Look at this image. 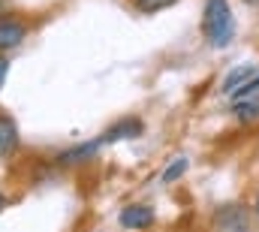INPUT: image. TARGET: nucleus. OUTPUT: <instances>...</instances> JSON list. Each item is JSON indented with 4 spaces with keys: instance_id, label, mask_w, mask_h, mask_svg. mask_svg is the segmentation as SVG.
<instances>
[{
    "instance_id": "obj_1",
    "label": "nucleus",
    "mask_w": 259,
    "mask_h": 232,
    "mask_svg": "<svg viewBox=\"0 0 259 232\" xmlns=\"http://www.w3.org/2000/svg\"><path fill=\"white\" fill-rule=\"evenodd\" d=\"M202 36L211 49H226L235 36V15L229 0H205L202 9Z\"/></svg>"
},
{
    "instance_id": "obj_2",
    "label": "nucleus",
    "mask_w": 259,
    "mask_h": 232,
    "mask_svg": "<svg viewBox=\"0 0 259 232\" xmlns=\"http://www.w3.org/2000/svg\"><path fill=\"white\" fill-rule=\"evenodd\" d=\"M250 223H253L250 208L241 202H229V205L217 208L214 220H211V226L217 232H250Z\"/></svg>"
},
{
    "instance_id": "obj_3",
    "label": "nucleus",
    "mask_w": 259,
    "mask_h": 232,
    "mask_svg": "<svg viewBox=\"0 0 259 232\" xmlns=\"http://www.w3.org/2000/svg\"><path fill=\"white\" fill-rule=\"evenodd\" d=\"M27 36V21L18 15H0V52L21 46Z\"/></svg>"
},
{
    "instance_id": "obj_4",
    "label": "nucleus",
    "mask_w": 259,
    "mask_h": 232,
    "mask_svg": "<svg viewBox=\"0 0 259 232\" xmlns=\"http://www.w3.org/2000/svg\"><path fill=\"white\" fill-rule=\"evenodd\" d=\"M142 133H145V124H142L139 118H124V121H118V124H112V127L106 130L103 142L112 145V142H121V139H139Z\"/></svg>"
},
{
    "instance_id": "obj_5",
    "label": "nucleus",
    "mask_w": 259,
    "mask_h": 232,
    "mask_svg": "<svg viewBox=\"0 0 259 232\" xmlns=\"http://www.w3.org/2000/svg\"><path fill=\"white\" fill-rule=\"evenodd\" d=\"M103 145H106V142H103V136H100V139H94V142L75 145V148H69V151H64V154L58 157V163H61V166H75V163H84V160H91V157H94Z\"/></svg>"
},
{
    "instance_id": "obj_6",
    "label": "nucleus",
    "mask_w": 259,
    "mask_h": 232,
    "mask_svg": "<svg viewBox=\"0 0 259 232\" xmlns=\"http://www.w3.org/2000/svg\"><path fill=\"white\" fill-rule=\"evenodd\" d=\"M154 223V211L148 205H130L121 211V226L127 229H148Z\"/></svg>"
},
{
    "instance_id": "obj_7",
    "label": "nucleus",
    "mask_w": 259,
    "mask_h": 232,
    "mask_svg": "<svg viewBox=\"0 0 259 232\" xmlns=\"http://www.w3.org/2000/svg\"><path fill=\"white\" fill-rule=\"evenodd\" d=\"M18 148V127L9 115H0V157H9Z\"/></svg>"
},
{
    "instance_id": "obj_8",
    "label": "nucleus",
    "mask_w": 259,
    "mask_h": 232,
    "mask_svg": "<svg viewBox=\"0 0 259 232\" xmlns=\"http://www.w3.org/2000/svg\"><path fill=\"white\" fill-rule=\"evenodd\" d=\"M253 75H256V66H253V63H241V66H235V69L223 79V94H229V97H232V94H235L244 82H250Z\"/></svg>"
},
{
    "instance_id": "obj_9",
    "label": "nucleus",
    "mask_w": 259,
    "mask_h": 232,
    "mask_svg": "<svg viewBox=\"0 0 259 232\" xmlns=\"http://www.w3.org/2000/svg\"><path fill=\"white\" fill-rule=\"evenodd\" d=\"M232 115L238 118L241 124H250V121H256L259 118V97H241L235 106H232Z\"/></svg>"
},
{
    "instance_id": "obj_10",
    "label": "nucleus",
    "mask_w": 259,
    "mask_h": 232,
    "mask_svg": "<svg viewBox=\"0 0 259 232\" xmlns=\"http://www.w3.org/2000/svg\"><path fill=\"white\" fill-rule=\"evenodd\" d=\"M142 12H160V9H169L172 3H178V0H133Z\"/></svg>"
},
{
    "instance_id": "obj_11",
    "label": "nucleus",
    "mask_w": 259,
    "mask_h": 232,
    "mask_svg": "<svg viewBox=\"0 0 259 232\" xmlns=\"http://www.w3.org/2000/svg\"><path fill=\"white\" fill-rule=\"evenodd\" d=\"M184 172H187V160L181 157V160H175V163H172V166L163 172V181H166V184H172V181H178Z\"/></svg>"
},
{
    "instance_id": "obj_12",
    "label": "nucleus",
    "mask_w": 259,
    "mask_h": 232,
    "mask_svg": "<svg viewBox=\"0 0 259 232\" xmlns=\"http://www.w3.org/2000/svg\"><path fill=\"white\" fill-rule=\"evenodd\" d=\"M6 75H9V58H3V55H0V88H3Z\"/></svg>"
},
{
    "instance_id": "obj_13",
    "label": "nucleus",
    "mask_w": 259,
    "mask_h": 232,
    "mask_svg": "<svg viewBox=\"0 0 259 232\" xmlns=\"http://www.w3.org/2000/svg\"><path fill=\"white\" fill-rule=\"evenodd\" d=\"M6 6H9V0H0V12H3V9H6Z\"/></svg>"
},
{
    "instance_id": "obj_14",
    "label": "nucleus",
    "mask_w": 259,
    "mask_h": 232,
    "mask_svg": "<svg viewBox=\"0 0 259 232\" xmlns=\"http://www.w3.org/2000/svg\"><path fill=\"white\" fill-rule=\"evenodd\" d=\"M3 205H6V196H3V193H0V211H3Z\"/></svg>"
},
{
    "instance_id": "obj_15",
    "label": "nucleus",
    "mask_w": 259,
    "mask_h": 232,
    "mask_svg": "<svg viewBox=\"0 0 259 232\" xmlns=\"http://www.w3.org/2000/svg\"><path fill=\"white\" fill-rule=\"evenodd\" d=\"M256 214H259V196H256Z\"/></svg>"
},
{
    "instance_id": "obj_16",
    "label": "nucleus",
    "mask_w": 259,
    "mask_h": 232,
    "mask_svg": "<svg viewBox=\"0 0 259 232\" xmlns=\"http://www.w3.org/2000/svg\"><path fill=\"white\" fill-rule=\"evenodd\" d=\"M244 3H259V0H244Z\"/></svg>"
}]
</instances>
